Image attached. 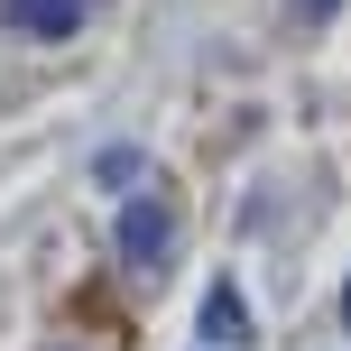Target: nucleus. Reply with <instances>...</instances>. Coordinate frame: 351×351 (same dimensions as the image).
<instances>
[{"label": "nucleus", "instance_id": "1", "mask_svg": "<svg viewBox=\"0 0 351 351\" xmlns=\"http://www.w3.org/2000/svg\"><path fill=\"white\" fill-rule=\"evenodd\" d=\"M167 250H176V222H167V204H158V194H139V204L121 213V259L139 268V278H158V268H167Z\"/></svg>", "mask_w": 351, "mask_h": 351}, {"label": "nucleus", "instance_id": "2", "mask_svg": "<svg viewBox=\"0 0 351 351\" xmlns=\"http://www.w3.org/2000/svg\"><path fill=\"white\" fill-rule=\"evenodd\" d=\"M0 19L19 37H74L84 28V0H0Z\"/></svg>", "mask_w": 351, "mask_h": 351}, {"label": "nucleus", "instance_id": "3", "mask_svg": "<svg viewBox=\"0 0 351 351\" xmlns=\"http://www.w3.org/2000/svg\"><path fill=\"white\" fill-rule=\"evenodd\" d=\"M204 342H222V351L250 342V305H241V287H231V278H213V296H204Z\"/></svg>", "mask_w": 351, "mask_h": 351}, {"label": "nucleus", "instance_id": "4", "mask_svg": "<svg viewBox=\"0 0 351 351\" xmlns=\"http://www.w3.org/2000/svg\"><path fill=\"white\" fill-rule=\"evenodd\" d=\"M342 324H351V287H342Z\"/></svg>", "mask_w": 351, "mask_h": 351}]
</instances>
